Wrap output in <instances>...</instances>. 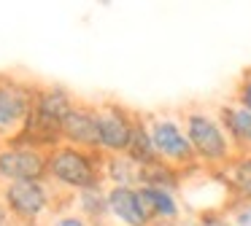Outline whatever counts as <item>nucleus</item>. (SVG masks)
Returning <instances> with one entry per match:
<instances>
[{
	"mask_svg": "<svg viewBox=\"0 0 251 226\" xmlns=\"http://www.w3.org/2000/svg\"><path fill=\"white\" fill-rule=\"evenodd\" d=\"M103 161L105 159H98V151H84L62 143L46 154V178H51L57 186L68 191L81 194L100 186Z\"/></svg>",
	"mask_w": 251,
	"mask_h": 226,
	"instance_id": "nucleus-1",
	"label": "nucleus"
},
{
	"mask_svg": "<svg viewBox=\"0 0 251 226\" xmlns=\"http://www.w3.org/2000/svg\"><path fill=\"white\" fill-rule=\"evenodd\" d=\"M0 202L6 204L11 218L22 221V224H35L49 210L51 194L44 181H19V183H6L3 186Z\"/></svg>",
	"mask_w": 251,
	"mask_h": 226,
	"instance_id": "nucleus-2",
	"label": "nucleus"
},
{
	"mask_svg": "<svg viewBox=\"0 0 251 226\" xmlns=\"http://www.w3.org/2000/svg\"><path fill=\"white\" fill-rule=\"evenodd\" d=\"M186 137H189L192 148L200 159L211 161H224L229 156V143H227V132L222 129V124L208 113H189L186 116Z\"/></svg>",
	"mask_w": 251,
	"mask_h": 226,
	"instance_id": "nucleus-3",
	"label": "nucleus"
},
{
	"mask_svg": "<svg viewBox=\"0 0 251 226\" xmlns=\"http://www.w3.org/2000/svg\"><path fill=\"white\" fill-rule=\"evenodd\" d=\"M46 178V151L30 145L6 143L0 148V181H44Z\"/></svg>",
	"mask_w": 251,
	"mask_h": 226,
	"instance_id": "nucleus-4",
	"label": "nucleus"
},
{
	"mask_svg": "<svg viewBox=\"0 0 251 226\" xmlns=\"http://www.w3.org/2000/svg\"><path fill=\"white\" fill-rule=\"evenodd\" d=\"M35 89L22 81L0 78V135L3 132H19L33 111Z\"/></svg>",
	"mask_w": 251,
	"mask_h": 226,
	"instance_id": "nucleus-5",
	"label": "nucleus"
},
{
	"mask_svg": "<svg viewBox=\"0 0 251 226\" xmlns=\"http://www.w3.org/2000/svg\"><path fill=\"white\" fill-rule=\"evenodd\" d=\"M149 132H151L154 151L162 161H168V164H189L195 159V148H192L189 137L173 118H154Z\"/></svg>",
	"mask_w": 251,
	"mask_h": 226,
	"instance_id": "nucleus-6",
	"label": "nucleus"
},
{
	"mask_svg": "<svg viewBox=\"0 0 251 226\" xmlns=\"http://www.w3.org/2000/svg\"><path fill=\"white\" fill-rule=\"evenodd\" d=\"M132 124L135 118L125 108L105 102L98 108V132H100V151L114 154H127V145L132 137Z\"/></svg>",
	"mask_w": 251,
	"mask_h": 226,
	"instance_id": "nucleus-7",
	"label": "nucleus"
},
{
	"mask_svg": "<svg viewBox=\"0 0 251 226\" xmlns=\"http://www.w3.org/2000/svg\"><path fill=\"white\" fill-rule=\"evenodd\" d=\"M62 140L84 151H100V132H98V108L87 102H76L68 118L60 127Z\"/></svg>",
	"mask_w": 251,
	"mask_h": 226,
	"instance_id": "nucleus-8",
	"label": "nucleus"
},
{
	"mask_svg": "<svg viewBox=\"0 0 251 226\" xmlns=\"http://www.w3.org/2000/svg\"><path fill=\"white\" fill-rule=\"evenodd\" d=\"M73 108H76V100L71 97L68 89H62V86H41V89H35L30 118H35V121L44 124V127L60 129Z\"/></svg>",
	"mask_w": 251,
	"mask_h": 226,
	"instance_id": "nucleus-9",
	"label": "nucleus"
},
{
	"mask_svg": "<svg viewBox=\"0 0 251 226\" xmlns=\"http://www.w3.org/2000/svg\"><path fill=\"white\" fill-rule=\"evenodd\" d=\"M108 213L125 226H151L146 204H143L138 188L132 186H114L108 191Z\"/></svg>",
	"mask_w": 251,
	"mask_h": 226,
	"instance_id": "nucleus-10",
	"label": "nucleus"
},
{
	"mask_svg": "<svg viewBox=\"0 0 251 226\" xmlns=\"http://www.w3.org/2000/svg\"><path fill=\"white\" fill-rule=\"evenodd\" d=\"M127 156L138 167H146L159 159L157 151H154V143H151V132H149L146 121H141V118H135V124H132V137H130V145H127Z\"/></svg>",
	"mask_w": 251,
	"mask_h": 226,
	"instance_id": "nucleus-11",
	"label": "nucleus"
},
{
	"mask_svg": "<svg viewBox=\"0 0 251 226\" xmlns=\"http://www.w3.org/2000/svg\"><path fill=\"white\" fill-rule=\"evenodd\" d=\"M143 204H146L149 215H157V218H176L178 215V204H176L173 194L168 188H154V186H141L138 188Z\"/></svg>",
	"mask_w": 251,
	"mask_h": 226,
	"instance_id": "nucleus-12",
	"label": "nucleus"
},
{
	"mask_svg": "<svg viewBox=\"0 0 251 226\" xmlns=\"http://www.w3.org/2000/svg\"><path fill=\"white\" fill-rule=\"evenodd\" d=\"M138 170H141V167H138L127 154H114L103 161V175L108 178L114 186H132V183L138 181Z\"/></svg>",
	"mask_w": 251,
	"mask_h": 226,
	"instance_id": "nucleus-13",
	"label": "nucleus"
},
{
	"mask_svg": "<svg viewBox=\"0 0 251 226\" xmlns=\"http://www.w3.org/2000/svg\"><path fill=\"white\" fill-rule=\"evenodd\" d=\"M222 121L238 143H251V111H246L243 105L240 108L227 105L222 108Z\"/></svg>",
	"mask_w": 251,
	"mask_h": 226,
	"instance_id": "nucleus-14",
	"label": "nucleus"
},
{
	"mask_svg": "<svg viewBox=\"0 0 251 226\" xmlns=\"http://www.w3.org/2000/svg\"><path fill=\"white\" fill-rule=\"evenodd\" d=\"M138 183H141V186H154V188H170V186H176L173 164L157 159V161H151V164L141 167V170H138Z\"/></svg>",
	"mask_w": 251,
	"mask_h": 226,
	"instance_id": "nucleus-15",
	"label": "nucleus"
},
{
	"mask_svg": "<svg viewBox=\"0 0 251 226\" xmlns=\"http://www.w3.org/2000/svg\"><path fill=\"white\" fill-rule=\"evenodd\" d=\"M78 210L84 213L87 221H100L105 213H108V194L98 188H89V191H81L78 194Z\"/></svg>",
	"mask_w": 251,
	"mask_h": 226,
	"instance_id": "nucleus-16",
	"label": "nucleus"
},
{
	"mask_svg": "<svg viewBox=\"0 0 251 226\" xmlns=\"http://www.w3.org/2000/svg\"><path fill=\"white\" fill-rule=\"evenodd\" d=\"M232 186L238 188L243 197L251 199V156L240 159L238 164L232 167Z\"/></svg>",
	"mask_w": 251,
	"mask_h": 226,
	"instance_id": "nucleus-17",
	"label": "nucleus"
},
{
	"mask_svg": "<svg viewBox=\"0 0 251 226\" xmlns=\"http://www.w3.org/2000/svg\"><path fill=\"white\" fill-rule=\"evenodd\" d=\"M238 97H240V105H243L246 111H251V73L243 78V84H240Z\"/></svg>",
	"mask_w": 251,
	"mask_h": 226,
	"instance_id": "nucleus-18",
	"label": "nucleus"
},
{
	"mask_svg": "<svg viewBox=\"0 0 251 226\" xmlns=\"http://www.w3.org/2000/svg\"><path fill=\"white\" fill-rule=\"evenodd\" d=\"M232 224H235V226H251V202H246L243 207L235 210Z\"/></svg>",
	"mask_w": 251,
	"mask_h": 226,
	"instance_id": "nucleus-19",
	"label": "nucleus"
},
{
	"mask_svg": "<svg viewBox=\"0 0 251 226\" xmlns=\"http://www.w3.org/2000/svg\"><path fill=\"white\" fill-rule=\"evenodd\" d=\"M51 226H89V221L84 215H60Z\"/></svg>",
	"mask_w": 251,
	"mask_h": 226,
	"instance_id": "nucleus-20",
	"label": "nucleus"
},
{
	"mask_svg": "<svg viewBox=\"0 0 251 226\" xmlns=\"http://www.w3.org/2000/svg\"><path fill=\"white\" fill-rule=\"evenodd\" d=\"M200 226H235V224H229L224 215H216V213H205L200 218Z\"/></svg>",
	"mask_w": 251,
	"mask_h": 226,
	"instance_id": "nucleus-21",
	"label": "nucleus"
},
{
	"mask_svg": "<svg viewBox=\"0 0 251 226\" xmlns=\"http://www.w3.org/2000/svg\"><path fill=\"white\" fill-rule=\"evenodd\" d=\"M8 221H11V213L6 210V204L0 202V226H8Z\"/></svg>",
	"mask_w": 251,
	"mask_h": 226,
	"instance_id": "nucleus-22",
	"label": "nucleus"
},
{
	"mask_svg": "<svg viewBox=\"0 0 251 226\" xmlns=\"http://www.w3.org/2000/svg\"><path fill=\"white\" fill-rule=\"evenodd\" d=\"M154 226H173V224H154Z\"/></svg>",
	"mask_w": 251,
	"mask_h": 226,
	"instance_id": "nucleus-23",
	"label": "nucleus"
}]
</instances>
